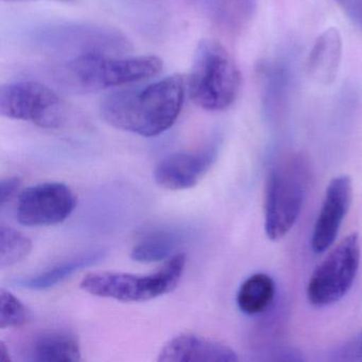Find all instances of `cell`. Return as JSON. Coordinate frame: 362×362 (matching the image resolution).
Listing matches in <instances>:
<instances>
[{
    "mask_svg": "<svg viewBox=\"0 0 362 362\" xmlns=\"http://www.w3.org/2000/svg\"><path fill=\"white\" fill-rule=\"evenodd\" d=\"M185 92V79L175 74L144 88L113 93L101 103V116L118 130L144 137L158 136L177 122Z\"/></svg>",
    "mask_w": 362,
    "mask_h": 362,
    "instance_id": "obj_1",
    "label": "cell"
},
{
    "mask_svg": "<svg viewBox=\"0 0 362 362\" xmlns=\"http://www.w3.org/2000/svg\"><path fill=\"white\" fill-rule=\"evenodd\" d=\"M187 88L192 103L205 111H224L237 100L241 88L240 71L220 42L204 39L199 43Z\"/></svg>",
    "mask_w": 362,
    "mask_h": 362,
    "instance_id": "obj_2",
    "label": "cell"
},
{
    "mask_svg": "<svg viewBox=\"0 0 362 362\" xmlns=\"http://www.w3.org/2000/svg\"><path fill=\"white\" fill-rule=\"evenodd\" d=\"M162 69L163 61L156 56L113 58L88 52L63 66L62 79L71 88L96 92L156 77Z\"/></svg>",
    "mask_w": 362,
    "mask_h": 362,
    "instance_id": "obj_3",
    "label": "cell"
},
{
    "mask_svg": "<svg viewBox=\"0 0 362 362\" xmlns=\"http://www.w3.org/2000/svg\"><path fill=\"white\" fill-rule=\"evenodd\" d=\"M306 188V170L300 158L286 156L270 169L264 198V232L270 240H281L293 228Z\"/></svg>",
    "mask_w": 362,
    "mask_h": 362,
    "instance_id": "obj_4",
    "label": "cell"
},
{
    "mask_svg": "<svg viewBox=\"0 0 362 362\" xmlns=\"http://www.w3.org/2000/svg\"><path fill=\"white\" fill-rule=\"evenodd\" d=\"M186 266V256L175 254L160 270L150 274L93 272L82 279L80 287L99 298L124 303L147 302L173 291Z\"/></svg>",
    "mask_w": 362,
    "mask_h": 362,
    "instance_id": "obj_5",
    "label": "cell"
},
{
    "mask_svg": "<svg viewBox=\"0 0 362 362\" xmlns=\"http://www.w3.org/2000/svg\"><path fill=\"white\" fill-rule=\"evenodd\" d=\"M360 241L356 233L345 237L317 267L307 285V298L317 308L334 305L342 300L359 270Z\"/></svg>",
    "mask_w": 362,
    "mask_h": 362,
    "instance_id": "obj_6",
    "label": "cell"
},
{
    "mask_svg": "<svg viewBox=\"0 0 362 362\" xmlns=\"http://www.w3.org/2000/svg\"><path fill=\"white\" fill-rule=\"evenodd\" d=\"M0 114L42 128H58L64 120V105L47 86L35 81L16 82L0 88Z\"/></svg>",
    "mask_w": 362,
    "mask_h": 362,
    "instance_id": "obj_7",
    "label": "cell"
},
{
    "mask_svg": "<svg viewBox=\"0 0 362 362\" xmlns=\"http://www.w3.org/2000/svg\"><path fill=\"white\" fill-rule=\"evenodd\" d=\"M76 204L75 194L64 183L37 184L21 192L16 219L26 226H56L71 215Z\"/></svg>",
    "mask_w": 362,
    "mask_h": 362,
    "instance_id": "obj_8",
    "label": "cell"
},
{
    "mask_svg": "<svg viewBox=\"0 0 362 362\" xmlns=\"http://www.w3.org/2000/svg\"><path fill=\"white\" fill-rule=\"evenodd\" d=\"M351 198L353 186L351 177L339 175L329 182L313 226L310 241L313 253H324L332 247L349 213Z\"/></svg>",
    "mask_w": 362,
    "mask_h": 362,
    "instance_id": "obj_9",
    "label": "cell"
},
{
    "mask_svg": "<svg viewBox=\"0 0 362 362\" xmlns=\"http://www.w3.org/2000/svg\"><path fill=\"white\" fill-rule=\"evenodd\" d=\"M217 148L203 151L171 154L156 165L154 180L160 187L184 190L194 187L217 160Z\"/></svg>",
    "mask_w": 362,
    "mask_h": 362,
    "instance_id": "obj_10",
    "label": "cell"
},
{
    "mask_svg": "<svg viewBox=\"0 0 362 362\" xmlns=\"http://www.w3.org/2000/svg\"><path fill=\"white\" fill-rule=\"evenodd\" d=\"M262 103L264 115L271 122L284 117L293 92L294 69L289 57H276L262 69Z\"/></svg>",
    "mask_w": 362,
    "mask_h": 362,
    "instance_id": "obj_11",
    "label": "cell"
},
{
    "mask_svg": "<svg viewBox=\"0 0 362 362\" xmlns=\"http://www.w3.org/2000/svg\"><path fill=\"white\" fill-rule=\"evenodd\" d=\"M160 362H236L238 356L230 346L194 334L170 339L158 354Z\"/></svg>",
    "mask_w": 362,
    "mask_h": 362,
    "instance_id": "obj_12",
    "label": "cell"
},
{
    "mask_svg": "<svg viewBox=\"0 0 362 362\" xmlns=\"http://www.w3.org/2000/svg\"><path fill=\"white\" fill-rule=\"evenodd\" d=\"M343 42L340 31L334 27L326 29L315 40L306 69L309 77L322 86H329L336 80L342 61Z\"/></svg>",
    "mask_w": 362,
    "mask_h": 362,
    "instance_id": "obj_13",
    "label": "cell"
},
{
    "mask_svg": "<svg viewBox=\"0 0 362 362\" xmlns=\"http://www.w3.org/2000/svg\"><path fill=\"white\" fill-rule=\"evenodd\" d=\"M29 361H80L81 349L77 337L67 330H45L29 345Z\"/></svg>",
    "mask_w": 362,
    "mask_h": 362,
    "instance_id": "obj_14",
    "label": "cell"
},
{
    "mask_svg": "<svg viewBox=\"0 0 362 362\" xmlns=\"http://www.w3.org/2000/svg\"><path fill=\"white\" fill-rule=\"evenodd\" d=\"M105 252L97 251L92 253L84 254L78 257L54 264L48 270L43 271L39 274L33 276L22 277L13 281L14 285L24 289L33 290V291H43L50 289L58 284L62 283L71 275L77 273L82 269L93 266L101 262L105 258Z\"/></svg>",
    "mask_w": 362,
    "mask_h": 362,
    "instance_id": "obj_15",
    "label": "cell"
},
{
    "mask_svg": "<svg viewBox=\"0 0 362 362\" xmlns=\"http://www.w3.org/2000/svg\"><path fill=\"white\" fill-rule=\"evenodd\" d=\"M274 296V281L269 275L257 273L245 279L239 288L237 305L245 315H259L270 306Z\"/></svg>",
    "mask_w": 362,
    "mask_h": 362,
    "instance_id": "obj_16",
    "label": "cell"
},
{
    "mask_svg": "<svg viewBox=\"0 0 362 362\" xmlns=\"http://www.w3.org/2000/svg\"><path fill=\"white\" fill-rule=\"evenodd\" d=\"M183 241V235L175 230H158L144 237L133 247L131 258L144 264L169 259L175 255V251Z\"/></svg>",
    "mask_w": 362,
    "mask_h": 362,
    "instance_id": "obj_17",
    "label": "cell"
},
{
    "mask_svg": "<svg viewBox=\"0 0 362 362\" xmlns=\"http://www.w3.org/2000/svg\"><path fill=\"white\" fill-rule=\"evenodd\" d=\"M33 243L28 237L10 226L0 228V268L14 266L28 257Z\"/></svg>",
    "mask_w": 362,
    "mask_h": 362,
    "instance_id": "obj_18",
    "label": "cell"
},
{
    "mask_svg": "<svg viewBox=\"0 0 362 362\" xmlns=\"http://www.w3.org/2000/svg\"><path fill=\"white\" fill-rule=\"evenodd\" d=\"M30 320L27 307L11 292L1 288L0 290V328H20Z\"/></svg>",
    "mask_w": 362,
    "mask_h": 362,
    "instance_id": "obj_19",
    "label": "cell"
},
{
    "mask_svg": "<svg viewBox=\"0 0 362 362\" xmlns=\"http://www.w3.org/2000/svg\"><path fill=\"white\" fill-rule=\"evenodd\" d=\"M354 25L362 30V0H334Z\"/></svg>",
    "mask_w": 362,
    "mask_h": 362,
    "instance_id": "obj_20",
    "label": "cell"
},
{
    "mask_svg": "<svg viewBox=\"0 0 362 362\" xmlns=\"http://www.w3.org/2000/svg\"><path fill=\"white\" fill-rule=\"evenodd\" d=\"M21 179L18 177H7L0 184V205L5 206L20 189Z\"/></svg>",
    "mask_w": 362,
    "mask_h": 362,
    "instance_id": "obj_21",
    "label": "cell"
},
{
    "mask_svg": "<svg viewBox=\"0 0 362 362\" xmlns=\"http://www.w3.org/2000/svg\"><path fill=\"white\" fill-rule=\"evenodd\" d=\"M8 353H9V351H7V347H6L5 343L1 341V342H0V361H10L9 354Z\"/></svg>",
    "mask_w": 362,
    "mask_h": 362,
    "instance_id": "obj_22",
    "label": "cell"
},
{
    "mask_svg": "<svg viewBox=\"0 0 362 362\" xmlns=\"http://www.w3.org/2000/svg\"><path fill=\"white\" fill-rule=\"evenodd\" d=\"M5 1H12V3H14V1H29V0H5Z\"/></svg>",
    "mask_w": 362,
    "mask_h": 362,
    "instance_id": "obj_23",
    "label": "cell"
},
{
    "mask_svg": "<svg viewBox=\"0 0 362 362\" xmlns=\"http://www.w3.org/2000/svg\"><path fill=\"white\" fill-rule=\"evenodd\" d=\"M359 346H360V349H361V351H362V334H361V337H360Z\"/></svg>",
    "mask_w": 362,
    "mask_h": 362,
    "instance_id": "obj_24",
    "label": "cell"
}]
</instances>
